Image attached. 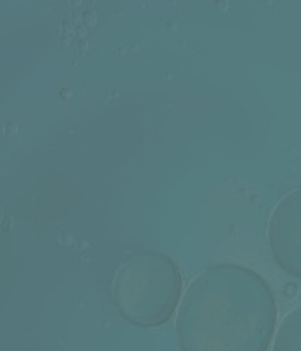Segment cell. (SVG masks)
Listing matches in <instances>:
<instances>
[{
	"mask_svg": "<svg viewBox=\"0 0 301 351\" xmlns=\"http://www.w3.org/2000/svg\"><path fill=\"white\" fill-rule=\"evenodd\" d=\"M181 272L171 256L159 252L131 253L118 263L113 302L122 318L141 328L168 324L183 295Z\"/></svg>",
	"mask_w": 301,
	"mask_h": 351,
	"instance_id": "7a4b0ae2",
	"label": "cell"
},
{
	"mask_svg": "<svg viewBox=\"0 0 301 351\" xmlns=\"http://www.w3.org/2000/svg\"><path fill=\"white\" fill-rule=\"evenodd\" d=\"M274 337V351H301V306L284 316Z\"/></svg>",
	"mask_w": 301,
	"mask_h": 351,
	"instance_id": "277c9868",
	"label": "cell"
},
{
	"mask_svg": "<svg viewBox=\"0 0 301 351\" xmlns=\"http://www.w3.org/2000/svg\"><path fill=\"white\" fill-rule=\"evenodd\" d=\"M275 327L274 290L238 263H217L197 274L177 315L181 351H268Z\"/></svg>",
	"mask_w": 301,
	"mask_h": 351,
	"instance_id": "6da1fadb",
	"label": "cell"
},
{
	"mask_svg": "<svg viewBox=\"0 0 301 351\" xmlns=\"http://www.w3.org/2000/svg\"><path fill=\"white\" fill-rule=\"evenodd\" d=\"M269 252L278 267L301 280V188L282 197L268 223Z\"/></svg>",
	"mask_w": 301,
	"mask_h": 351,
	"instance_id": "3957f363",
	"label": "cell"
}]
</instances>
